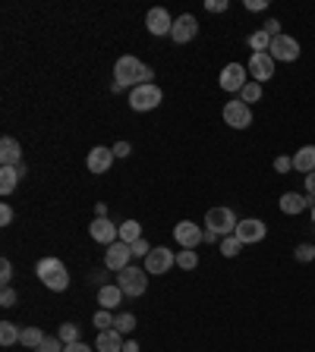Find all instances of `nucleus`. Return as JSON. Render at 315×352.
<instances>
[{
	"mask_svg": "<svg viewBox=\"0 0 315 352\" xmlns=\"http://www.w3.org/2000/svg\"><path fill=\"white\" fill-rule=\"evenodd\" d=\"M10 280H13V264H10L7 258H3V261H0V283L10 286Z\"/></svg>",
	"mask_w": 315,
	"mask_h": 352,
	"instance_id": "37",
	"label": "nucleus"
},
{
	"mask_svg": "<svg viewBox=\"0 0 315 352\" xmlns=\"http://www.w3.org/2000/svg\"><path fill=\"white\" fill-rule=\"evenodd\" d=\"M250 76H252V82H268L274 76V60H272V54L265 51V54H252L250 57Z\"/></svg>",
	"mask_w": 315,
	"mask_h": 352,
	"instance_id": "13",
	"label": "nucleus"
},
{
	"mask_svg": "<svg viewBox=\"0 0 315 352\" xmlns=\"http://www.w3.org/2000/svg\"><path fill=\"white\" fill-rule=\"evenodd\" d=\"M114 321H117V318L110 315L108 308H98V311H95V327L98 330H110V327H114Z\"/></svg>",
	"mask_w": 315,
	"mask_h": 352,
	"instance_id": "33",
	"label": "nucleus"
},
{
	"mask_svg": "<svg viewBox=\"0 0 315 352\" xmlns=\"http://www.w3.org/2000/svg\"><path fill=\"white\" fill-rule=\"evenodd\" d=\"M57 337L63 340V346L66 343H79V327H76V324H60V330H57Z\"/></svg>",
	"mask_w": 315,
	"mask_h": 352,
	"instance_id": "31",
	"label": "nucleus"
},
{
	"mask_svg": "<svg viewBox=\"0 0 315 352\" xmlns=\"http://www.w3.org/2000/svg\"><path fill=\"white\" fill-rule=\"evenodd\" d=\"M130 258H132V249L126 245V242H114V245H108V252H104V267L108 271H123V267H130Z\"/></svg>",
	"mask_w": 315,
	"mask_h": 352,
	"instance_id": "9",
	"label": "nucleus"
},
{
	"mask_svg": "<svg viewBox=\"0 0 315 352\" xmlns=\"http://www.w3.org/2000/svg\"><path fill=\"white\" fill-rule=\"evenodd\" d=\"M250 47H252V51H256V54H265V51H268V47H272V35H268V32H265V29L252 32V35H250Z\"/></svg>",
	"mask_w": 315,
	"mask_h": 352,
	"instance_id": "27",
	"label": "nucleus"
},
{
	"mask_svg": "<svg viewBox=\"0 0 315 352\" xmlns=\"http://www.w3.org/2000/svg\"><path fill=\"white\" fill-rule=\"evenodd\" d=\"M294 170H300V173H312L315 170V145H303L300 151L294 154Z\"/></svg>",
	"mask_w": 315,
	"mask_h": 352,
	"instance_id": "22",
	"label": "nucleus"
},
{
	"mask_svg": "<svg viewBox=\"0 0 315 352\" xmlns=\"http://www.w3.org/2000/svg\"><path fill=\"white\" fill-rule=\"evenodd\" d=\"M123 333L120 330H98V340H95V349L98 352H123Z\"/></svg>",
	"mask_w": 315,
	"mask_h": 352,
	"instance_id": "20",
	"label": "nucleus"
},
{
	"mask_svg": "<svg viewBox=\"0 0 315 352\" xmlns=\"http://www.w3.org/2000/svg\"><path fill=\"white\" fill-rule=\"evenodd\" d=\"M176 264V255L170 249H152L148 252V258H145V274H167L170 267Z\"/></svg>",
	"mask_w": 315,
	"mask_h": 352,
	"instance_id": "11",
	"label": "nucleus"
},
{
	"mask_svg": "<svg viewBox=\"0 0 315 352\" xmlns=\"http://www.w3.org/2000/svg\"><path fill=\"white\" fill-rule=\"evenodd\" d=\"M240 101H243V104L262 101V85H258V82H246V88L240 91Z\"/></svg>",
	"mask_w": 315,
	"mask_h": 352,
	"instance_id": "28",
	"label": "nucleus"
},
{
	"mask_svg": "<svg viewBox=\"0 0 315 352\" xmlns=\"http://www.w3.org/2000/svg\"><path fill=\"white\" fill-rule=\"evenodd\" d=\"M35 274L48 289H54V293H63L66 286H70V274H66V264L60 261V258H41Z\"/></svg>",
	"mask_w": 315,
	"mask_h": 352,
	"instance_id": "2",
	"label": "nucleus"
},
{
	"mask_svg": "<svg viewBox=\"0 0 315 352\" xmlns=\"http://www.w3.org/2000/svg\"><path fill=\"white\" fill-rule=\"evenodd\" d=\"M0 305H3V308L16 305V293H13V289H10V286H3V293H0Z\"/></svg>",
	"mask_w": 315,
	"mask_h": 352,
	"instance_id": "38",
	"label": "nucleus"
},
{
	"mask_svg": "<svg viewBox=\"0 0 315 352\" xmlns=\"http://www.w3.org/2000/svg\"><path fill=\"white\" fill-rule=\"evenodd\" d=\"M19 333H22V330L16 327L13 321H3V324H0V346H13V343H19Z\"/></svg>",
	"mask_w": 315,
	"mask_h": 352,
	"instance_id": "26",
	"label": "nucleus"
},
{
	"mask_svg": "<svg viewBox=\"0 0 315 352\" xmlns=\"http://www.w3.org/2000/svg\"><path fill=\"white\" fill-rule=\"evenodd\" d=\"M262 29L268 32V35H272V38H278V35H281V22H278V19H268V22H265V25H262Z\"/></svg>",
	"mask_w": 315,
	"mask_h": 352,
	"instance_id": "42",
	"label": "nucleus"
},
{
	"mask_svg": "<svg viewBox=\"0 0 315 352\" xmlns=\"http://www.w3.org/2000/svg\"><path fill=\"white\" fill-rule=\"evenodd\" d=\"M114 330H120V333H132V330H136V315H130V311H120L117 321H114Z\"/></svg>",
	"mask_w": 315,
	"mask_h": 352,
	"instance_id": "30",
	"label": "nucleus"
},
{
	"mask_svg": "<svg viewBox=\"0 0 315 352\" xmlns=\"http://www.w3.org/2000/svg\"><path fill=\"white\" fill-rule=\"evenodd\" d=\"M0 223H3V227H10V223H13V208H10V205H0Z\"/></svg>",
	"mask_w": 315,
	"mask_h": 352,
	"instance_id": "41",
	"label": "nucleus"
},
{
	"mask_svg": "<svg viewBox=\"0 0 315 352\" xmlns=\"http://www.w3.org/2000/svg\"><path fill=\"white\" fill-rule=\"evenodd\" d=\"M306 195L315 201V170L312 173H306Z\"/></svg>",
	"mask_w": 315,
	"mask_h": 352,
	"instance_id": "45",
	"label": "nucleus"
},
{
	"mask_svg": "<svg viewBox=\"0 0 315 352\" xmlns=\"http://www.w3.org/2000/svg\"><path fill=\"white\" fill-rule=\"evenodd\" d=\"M117 286L123 289L126 296H132V299H139V296H145V289H148L145 267H136V264L123 267V271H120V277H117Z\"/></svg>",
	"mask_w": 315,
	"mask_h": 352,
	"instance_id": "3",
	"label": "nucleus"
},
{
	"mask_svg": "<svg viewBox=\"0 0 315 352\" xmlns=\"http://www.w3.org/2000/svg\"><path fill=\"white\" fill-rule=\"evenodd\" d=\"M174 239L180 242L183 249H196L199 242H205V233H202L192 220H180V223L174 227Z\"/></svg>",
	"mask_w": 315,
	"mask_h": 352,
	"instance_id": "12",
	"label": "nucleus"
},
{
	"mask_svg": "<svg viewBox=\"0 0 315 352\" xmlns=\"http://www.w3.org/2000/svg\"><path fill=\"white\" fill-rule=\"evenodd\" d=\"M63 352H92V346H85V343L79 340V343H66Z\"/></svg>",
	"mask_w": 315,
	"mask_h": 352,
	"instance_id": "43",
	"label": "nucleus"
},
{
	"mask_svg": "<svg viewBox=\"0 0 315 352\" xmlns=\"http://www.w3.org/2000/svg\"><path fill=\"white\" fill-rule=\"evenodd\" d=\"M296 261H312L315 258V245H309V242H303V245H296Z\"/></svg>",
	"mask_w": 315,
	"mask_h": 352,
	"instance_id": "35",
	"label": "nucleus"
},
{
	"mask_svg": "<svg viewBox=\"0 0 315 352\" xmlns=\"http://www.w3.org/2000/svg\"><path fill=\"white\" fill-rule=\"evenodd\" d=\"M205 10L208 13H224V10H227V0H208Z\"/></svg>",
	"mask_w": 315,
	"mask_h": 352,
	"instance_id": "40",
	"label": "nucleus"
},
{
	"mask_svg": "<svg viewBox=\"0 0 315 352\" xmlns=\"http://www.w3.org/2000/svg\"><path fill=\"white\" fill-rule=\"evenodd\" d=\"M218 82H221V88H224V91H243V88H246V66L227 63L224 69H221Z\"/></svg>",
	"mask_w": 315,
	"mask_h": 352,
	"instance_id": "10",
	"label": "nucleus"
},
{
	"mask_svg": "<svg viewBox=\"0 0 315 352\" xmlns=\"http://www.w3.org/2000/svg\"><path fill=\"white\" fill-rule=\"evenodd\" d=\"M152 66L142 63V60L136 57H120L117 63H114V88H130V85H152Z\"/></svg>",
	"mask_w": 315,
	"mask_h": 352,
	"instance_id": "1",
	"label": "nucleus"
},
{
	"mask_svg": "<svg viewBox=\"0 0 315 352\" xmlns=\"http://www.w3.org/2000/svg\"><path fill=\"white\" fill-rule=\"evenodd\" d=\"M35 352H63V340L60 337H44V343Z\"/></svg>",
	"mask_w": 315,
	"mask_h": 352,
	"instance_id": "34",
	"label": "nucleus"
},
{
	"mask_svg": "<svg viewBox=\"0 0 315 352\" xmlns=\"http://www.w3.org/2000/svg\"><path fill=\"white\" fill-rule=\"evenodd\" d=\"M136 239H142V227H139V220H126V223H120V242L132 245Z\"/></svg>",
	"mask_w": 315,
	"mask_h": 352,
	"instance_id": "24",
	"label": "nucleus"
},
{
	"mask_svg": "<svg viewBox=\"0 0 315 352\" xmlns=\"http://www.w3.org/2000/svg\"><path fill=\"white\" fill-rule=\"evenodd\" d=\"M312 223H315V205H312Z\"/></svg>",
	"mask_w": 315,
	"mask_h": 352,
	"instance_id": "48",
	"label": "nucleus"
},
{
	"mask_svg": "<svg viewBox=\"0 0 315 352\" xmlns=\"http://www.w3.org/2000/svg\"><path fill=\"white\" fill-rule=\"evenodd\" d=\"M145 25L152 35H170V29H174V19H170V13L164 7H152L145 16Z\"/></svg>",
	"mask_w": 315,
	"mask_h": 352,
	"instance_id": "16",
	"label": "nucleus"
},
{
	"mask_svg": "<svg viewBox=\"0 0 315 352\" xmlns=\"http://www.w3.org/2000/svg\"><path fill=\"white\" fill-rule=\"evenodd\" d=\"M123 289H120L117 283H108V286H98V305L108 308V311H114V308L123 302Z\"/></svg>",
	"mask_w": 315,
	"mask_h": 352,
	"instance_id": "21",
	"label": "nucleus"
},
{
	"mask_svg": "<svg viewBox=\"0 0 315 352\" xmlns=\"http://www.w3.org/2000/svg\"><path fill=\"white\" fill-rule=\"evenodd\" d=\"M309 205H315V201L309 195H300V192H284V195H281V211L290 214V217H294V214H303Z\"/></svg>",
	"mask_w": 315,
	"mask_h": 352,
	"instance_id": "19",
	"label": "nucleus"
},
{
	"mask_svg": "<svg viewBox=\"0 0 315 352\" xmlns=\"http://www.w3.org/2000/svg\"><path fill=\"white\" fill-rule=\"evenodd\" d=\"M19 173H22V167H0V192L3 195H10L19 186Z\"/></svg>",
	"mask_w": 315,
	"mask_h": 352,
	"instance_id": "23",
	"label": "nucleus"
},
{
	"mask_svg": "<svg viewBox=\"0 0 315 352\" xmlns=\"http://www.w3.org/2000/svg\"><path fill=\"white\" fill-rule=\"evenodd\" d=\"M199 264V255H196V249H183L180 255H176V267H183V271H192Z\"/></svg>",
	"mask_w": 315,
	"mask_h": 352,
	"instance_id": "32",
	"label": "nucleus"
},
{
	"mask_svg": "<svg viewBox=\"0 0 315 352\" xmlns=\"http://www.w3.org/2000/svg\"><path fill=\"white\" fill-rule=\"evenodd\" d=\"M130 249H132V258H148V252H152V245H148L145 239H136V242H132V245H130Z\"/></svg>",
	"mask_w": 315,
	"mask_h": 352,
	"instance_id": "36",
	"label": "nucleus"
},
{
	"mask_svg": "<svg viewBox=\"0 0 315 352\" xmlns=\"http://www.w3.org/2000/svg\"><path fill=\"white\" fill-rule=\"evenodd\" d=\"M268 54H272V60L274 63H294L296 57H300V41L296 38H290V35H278V38H272V47H268Z\"/></svg>",
	"mask_w": 315,
	"mask_h": 352,
	"instance_id": "6",
	"label": "nucleus"
},
{
	"mask_svg": "<svg viewBox=\"0 0 315 352\" xmlns=\"http://www.w3.org/2000/svg\"><path fill=\"white\" fill-rule=\"evenodd\" d=\"M19 161H22L19 142H16L13 135H3V139H0V164H3V167H19Z\"/></svg>",
	"mask_w": 315,
	"mask_h": 352,
	"instance_id": "18",
	"label": "nucleus"
},
{
	"mask_svg": "<svg viewBox=\"0 0 315 352\" xmlns=\"http://www.w3.org/2000/svg\"><path fill=\"white\" fill-rule=\"evenodd\" d=\"M240 249H243V242L236 239V236H224V239H221V255L224 258H236Z\"/></svg>",
	"mask_w": 315,
	"mask_h": 352,
	"instance_id": "29",
	"label": "nucleus"
},
{
	"mask_svg": "<svg viewBox=\"0 0 315 352\" xmlns=\"http://www.w3.org/2000/svg\"><path fill=\"white\" fill-rule=\"evenodd\" d=\"M130 151H132L130 142H117V145H114V157H126Z\"/></svg>",
	"mask_w": 315,
	"mask_h": 352,
	"instance_id": "44",
	"label": "nucleus"
},
{
	"mask_svg": "<svg viewBox=\"0 0 315 352\" xmlns=\"http://www.w3.org/2000/svg\"><path fill=\"white\" fill-rule=\"evenodd\" d=\"M85 164H88V170H92V173H104V170H110V164H114V148L95 145L92 151H88Z\"/></svg>",
	"mask_w": 315,
	"mask_h": 352,
	"instance_id": "17",
	"label": "nucleus"
},
{
	"mask_svg": "<svg viewBox=\"0 0 315 352\" xmlns=\"http://www.w3.org/2000/svg\"><path fill=\"white\" fill-rule=\"evenodd\" d=\"M161 101H164V91L158 85H139V88H132V95H130V107L139 110V113L154 110Z\"/></svg>",
	"mask_w": 315,
	"mask_h": 352,
	"instance_id": "5",
	"label": "nucleus"
},
{
	"mask_svg": "<svg viewBox=\"0 0 315 352\" xmlns=\"http://www.w3.org/2000/svg\"><path fill=\"white\" fill-rule=\"evenodd\" d=\"M19 343H22V346H29V349H38V346L44 343V333H41L38 327H22Z\"/></svg>",
	"mask_w": 315,
	"mask_h": 352,
	"instance_id": "25",
	"label": "nucleus"
},
{
	"mask_svg": "<svg viewBox=\"0 0 315 352\" xmlns=\"http://www.w3.org/2000/svg\"><path fill=\"white\" fill-rule=\"evenodd\" d=\"M265 233H268V227H265L258 217H246V220H240L236 223V239L243 242V245H252V242H262L265 239Z\"/></svg>",
	"mask_w": 315,
	"mask_h": 352,
	"instance_id": "8",
	"label": "nucleus"
},
{
	"mask_svg": "<svg viewBox=\"0 0 315 352\" xmlns=\"http://www.w3.org/2000/svg\"><path fill=\"white\" fill-rule=\"evenodd\" d=\"M274 170H278V173H287V170H294V157H278V161H274Z\"/></svg>",
	"mask_w": 315,
	"mask_h": 352,
	"instance_id": "39",
	"label": "nucleus"
},
{
	"mask_svg": "<svg viewBox=\"0 0 315 352\" xmlns=\"http://www.w3.org/2000/svg\"><path fill=\"white\" fill-rule=\"evenodd\" d=\"M236 214L230 211V208H212V211L205 214V227L212 230L214 236H234L236 233Z\"/></svg>",
	"mask_w": 315,
	"mask_h": 352,
	"instance_id": "4",
	"label": "nucleus"
},
{
	"mask_svg": "<svg viewBox=\"0 0 315 352\" xmlns=\"http://www.w3.org/2000/svg\"><path fill=\"white\" fill-rule=\"evenodd\" d=\"M224 123L234 126V129H250V126H252V110H250V104L227 101V104H224Z\"/></svg>",
	"mask_w": 315,
	"mask_h": 352,
	"instance_id": "7",
	"label": "nucleus"
},
{
	"mask_svg": "<svg viewBox=\"0 0 315 352\" xmlns=\"http://www.w3.org/2000/svg\"><path fill=\"white\" fill-rule=\"evenodd\" d=\"M88 233H92V239H95V242H104V245H114V242L120 239V227H117V223H110L108 217H95V220H92Z\"/></svg>",
	"mask_w": 315,
	"mask_h": 352,
	"instance_id": "14",
	"label": "nucleus"
},
{
	"mask_svg": "<svg viewBox=\"0 0 315 352\" xmlns=\"http://www.w3.org/2000/svg\"><path fill=\"white\" fill-rule=\"evenodd\" d=\"M265 7H268L265 0H246V10H256V13H258V10H265Z\"/></svg>",
	"mask_w": 315,
	"mask_h": 352,
	"instance_id": "46",
	"label": "nucleus"
},
{
	"mask_svg": "<svg viewBox=\"0 0 315 352\" xmlns=\"http://www.w3.org/2000/svg\"><path fill=\"white\" fill-rule=\"evenodd\" d=\"M123 352H139V343H136V340H126V343H123Z\"/></svg>",
	"mask_w": 315,
	"mask_h": 352,
	"instance_id": "47",
	"label": "nucleus"
},
{
	"mask_svg": "<svg viewBox=\"0 0 315 352\" xmlns=\"http://www.w3.org/2000/svg\"><path fill=\"white\" fill-rule=\"evenodd\" d=\"M196 35H199V22H196V16H190V13L176 16V19H174V29H170V38H174L176 44H186V41H192Z\"/></svg>",
	"mask_w": 315,
	"mask_h": 352,
	"instance_id": "15",
	"label": "nucleus"
}]
</instances>
